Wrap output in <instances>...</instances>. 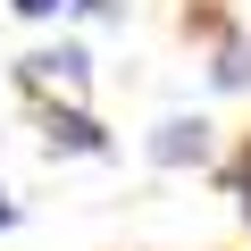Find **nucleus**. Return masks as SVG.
I'll return each mask as SVG.
<instances>
[{
    "mask_svg": "<svg viewBox=\"0 0 251 251\" xmlns=\"http://www.w3.org/2000/svg\"><path fill=\"white\" fill-rule=\"evenodd\" d=\"M50 151H100V126L75 109H50Z\"/></svg>",
    "mask_w": 251,
    "mask_h": 251,
    "instance_id": "obj_3",
    "label": "nucleus"
},
{
    "mask_svg": "<svg viewBox=\"0 0 251 251\" xmlns=\"http://www.w3.org/2000/svg\"><path fill=\"white\" fill-rule=\"evenodd\" d=\"M234 201H243V218H251V151L234 159Z\"/></svg>",
    "mask_w": 251,
    "mask_h": 251,
    "instance_id": "obj_5",
    "label": "nucleus"
},
{
    "mask_svg": "<svg viewBox=\"0 0 251 251\" xmlns=\"http://www.w3.org/2000/svg\"><path fill=\"white\" fill-rule=\"evenodd\" d=\"M218 84H226V92H243V84H251V50H243V42H226V50H218Z\"/></svg>",
    "mask_w": 251,
    "mask_h": 251,
    "instance_id": "obj_4",
    "label": "nucleus"
},
{
    "mask_svg": "<svg viewBox=\"0 0 251 251\" xmlns=\"http://www.w3.org/2000/svg\"><path fill=\"white\" fill-rule=\"evenodd\" d=\"M17 17H59V0H17Z\"/></svg>",
    "mask_w": 251,
    "mask_h": 251,
    "instance_id": "obj_6",
    "label": "nucleus"
},
{
    "mask_svg": "<svg viewBox=\"0 0 251 251\" xmlns=\"http://www.w3.org/2000/svg\"><path fill=\"white\" fill-rule=\"evenodd\" d=\"M0 226H17V201H9V193H0Z\"/></svg>",
    "mask_w": 251,
    "mask_h": 251,
    "instance_id": "obj_8",
    "label": "nucleus"
},
{
    "mask_svg": "<svg viewBox=\"0 0 251 251\" xmlns=\"http://www.w3.org/2000/svg\"><path fill=\"white\" fill-rule=\"evenodd\" d=\"M151 159H159V168H193V159H209V126H201V117H168L159 134H151Z\"/></svg>",
    "mask_w": 251,
    "mask_h": 251,
    "instance_id": "obj_2",
    "label": "nucleus"
},
{
    "mask_svg": "<svg viewBox=\"0 0 251 251\" xmlns=\"http://www.w3.org/2000/svg\"><path fill=\"white\" fill-rule=\"evenodd\" d=\"M17 75H25L34 92H42V84H67V92H75V84L92 75V59H84V42H50V50H34Z\"/></svg>",
    "mask_w": 251,
    "mask_h": 251,
    "instance_id": "obj_1",
    "label": "nucleus"
},
{
    "mask_svg": "<svg viewBox=\"0 0 251 251\" xmlns=\"http://www.w3.org/2000/svg\"><path fill=\"white\" fill-rule=\"evenodd\" d=\"M75 9H84V17H117V0H75Z\"/></svg>",
    "mask_w": 251,
    "mask_h": 251,
    "instance_id": "obj_7",
    "label": "nucleus"
}]
</instances>
